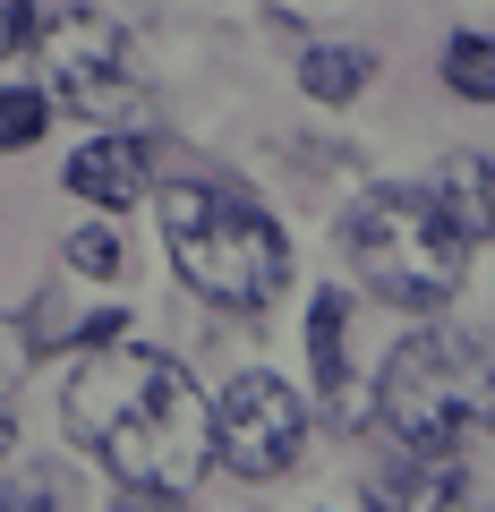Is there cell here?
<instances>
[{"label": "cell", "instance_id": "4fadbf2b", "mask_svg": "<svg viewBox=\"0 0 495 512\" xmlns=\"http://www.w3.org/2000/svg\"><path fill=\"white\" fill-rule=\"evenodd\" d=\"M43 128H52V94L43 86H9L0 94V154H26Z\"/></svg>", "mask_w": 495, "mask_h": 512}, {"label": "cell", "instance_id": "d6986e66", "mask_svg": "<svg viewBox=\"0 0 495 512\" xmlns=\"http://www.w3.org/2000/svg\"><path fill=\"white\" fill-rule=\"evenodd\" d=\"M120 333H129V316H120V308H103L94 325H77V350H103V342H120Z\"/></svg>", "mask_w": 495, "mask_h": 512}, {"label": "cell", "instance_id": "7a4b0ae2", "mask_svg": "<svg viewBox=\"0 0 495 512\" xmlns=\"http://www.w3.org/2000/svg\"><path fill=\"white\" fill-rule=\"evenodd\" d=\"M163 248H171V274L231 316H257L291 291V239H282V222L222 180L163 188Z\"/></svg>", "mask_w": 495, "mask_h": 512}, {"label": "cell", "instance_id": "3957f363", "mask_svg": "<svg viewBox=\"0 0 495 512\" xmlns=\"http://www.w3.org/2000/svg\"><path fill=\"white\" fill-rule=\"evenodd\" d=\"M342 265L359 274L367 299H385L402 316H436L470 282V239L444 222V205L427 188L385 180L342 214Z\"/></svg>", "mask_w": 495, "mask_h": 512}, {"label": "cell", "instance_id": "52a82bcc", "mask_svg": "<svg viewBox=\"0 0 495 512\" xmlns=\"http://www.w3.org/2000/svg\"><path fill=\"white\" fill-rule=\"evenodd\" d=\"M60 180H69L77 205H103V214H120V205H137V197L154 188V146H146V137H129V128L86 137V146L60 163Z\"/></svg>", "mask_w": 495, "mask_h": 512}, {"label": "cell", "instance_id": "2e32d148", "mask_svg": "<svg viewBox=\"0 0 495 512\" xmlns=\"http://www.w3.org/2000/svg\"><path fill=\"white\" fill-rule=\"evenodd\" d=\"M35 0H0V60H18L26 52V43H35Z\"/></svg>", "mask_w": 495, "mask_h": 512}, {"label": "cell", "instance_id": "8992f818", "mask_svg": "<svg viewBox=\"0 0 495 512\" xmlns=\"http://www.w3.org/2000/svg\"><path fill=\"white\" fill-rule=\"evenodd\" d=\"M299 444H308V410H299L291 384H282L274 367L231 376V393L214 402V461H222V470L274 487V478L299 461Z\"/></svg>", "mask_w": 495, "mask_h": 512}, {"label": "cell", "instance_id": "9a60e30c", "mask_svg": "<svg viewBox=\"0 0 495 512\" xmlns=\"http://www.w3.org/2000/svg\"><path fill=\"white\" fill-rule=\"evenodd\" d=\"M60 256H69V265H77L86 282H111V274H120V239H111L103 222H94V231H77V239H69Z\"/></svg>", "mask_w": 495, "mask_h": 512}, {"label": "cell", "instance_id": "7c38bea8", "mask_svg": "<svg viewBox=\"0 0 495 512\" xmlns=\"http://www.w3.org/2000/svg\"><path fill=\"white\" fill-rule=\"evenodd\" d=\"M444 86L461 103H495V35H453L444 43Z\"/></svg>", "mask_w": 495, "mask_h": 512}, {"label": "cell", "instance_id": "ba28073f", "mask_svg": "<svg viewBox=\"0 0 495 512\" xmlns=\"http://www.w3.org/2000/svg\"><path fill=\"white\" fill-rule=\"evenodd\" d=\"M367 512H478L461 453H402L385 478H367Z\"/></svg>", "mask_w": 495, "mask_h": 512}, {"label": "cell", "instance_id": "ffe728a7", "mask_svg": "<svg viewBox=\"0 0 495 512\" xmlns=\"http://www.w3.org/2000/svg\"><path fill=\"white\" fill-rule=\"evenodd\" d=\"M9 444H18V419H9V410H0V453H9Z\"/></svg>", "mask_w": 495, "mask_h": 512}, {"label": "cell", "instance_id": "5b68a950", "mask_svg": "<svg viewBox=\"0 0 495 512\" xmlns=\"http://www.w3.org/2000/svg\"><path fill=\"white\" fill-rule=\"evenodd\" d=\"M35 52H43V94H60L69 111H94V120L129 111L137 43L120 18H103V9H52L35 26Z\"/></svg>", "mask_w": 495, "mask_h": 512}, {"label": "cell", "instance_id": "8fae6325", "mask_svg": "<svg viewBox=\"0 0 495 512\" xmlns=\"http://www.w3.org/2000/svg\"><path fill=\"white\" fill-rule=\"evenodd\" d=\"M376 86V52H367V43H308V52H299V94H308V103H359V94Z\"/></svg>", "mask_w": 495, "mask_h": 512}, {"label": "cell", "instance_id": "277c9868", "mask_svg": "<svg viewBox=\"0 0 495 512\" xmlns=\"http://www.w3.org/2000/svg\"><path fill=\"white\" fill-rule=\"evenodd\" d=\"M376 419L402 453H461L478 419H495V359L470 333H410L376 376Z\"/></svg>", "mask_w": 495, "mask_h": 512}, {"label": "cell", "instance_id": "5bb4252c", "mask_svg": "<svg viewBox=\"0 0 495 512\" xmlns=\"http://www.w3.org/2000/svg\"><path fill=\"white\" fill-rule=\"evenodd\" d=\"M0 512H69V487H60V470H26V478H9Z\"/></svg>", "mask_w": 495, "mask_h": 512}, {"label": "cell", "instance_id": "30bf717a", "mask_svg": "<svg viewBox=\"0 0 495 512\" xmlns=\"http://www.w3.org/2000/svg\"><path fill=\"white\" fill-rule=\"evenodd\" d=\"M308 367H316V393H325V419H350V299L342 291H316L308 308Z\"/></svg>", "mask_w": 495, "mask_h": 512}, {"label": "cell", "instance_id": "6da1fadb", "mask_svg": "<svg viewBox=\"0 0 495 512\" xmlns=\"http://www.w3.org/2000/svg\"><path fill=\"white\" fill-rule=\"evenodd\" d=\"M60 419L120 487L188 495V478H205V461H214V402L171 350H146V342L77 350L69 384H60Z\"/></svg>", "mask_w": 495, "mask_h": 512}, {"label": "cell", "instance_id": "9c48e42d", "mask_svg": "<svg viewBox=\"0 0 495 512\" xmlns=\"http://www.w3.org/2000/svg\"><path fill=\"white\" fill-rule=\"evenodd\" d=\"M427 197L444 205V222H453L470 248L495 239V163H487V154H444L436 180H427Z\"/></svg>", "mask_w": 495, "mask_h": 512}, {"label": "cell", "instance_id": "e0dca14e", "mask_svg": "<svg viewBox=\"0 0 495 512\" xmlns=\"http://www.w3.org/2000/svg\"><path fill=\"white\" fill-rule=\"evenodd\" d=\"M26 367H35V342H26V325H9V316H0V393H9Z\"/></svg>", "mask_w": 495, "mask_h": 512}, {"label": "cell", "instance_id": "ac0fdd59", "mask_svg": "<svg viewBox=\"0 0 495 512\" xmlns=\"http://www.w3.org/2000/svg\"><path fill=\"white\" fill-rule=\"evenodd\" d=\"M111 512H188V504H180V487H120Z\"/></svg>", "mask_w": 495, "mask_h": 512}]
</instances>
